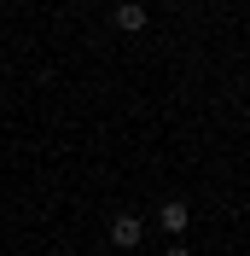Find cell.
Segmentation results:
<instances>
[{
    "label": "cell",
    "mask_w": 250,
    "mask_h": 256,
    "mask_svg": "<svg viewBox=\"0 0 250 256\" xmlns=\"http://www.w3.org/2000/svg\"><path fill=\"white\" fill-rule=\"evenodd\" d=\"M140 216H116V222H110V244H116V250H134V244H140Z\"/></svg>",
    "instance_id": "7a4b0ae2"
},
{
    "label": "cell",
    "mask_w": 250,
    "mask_h": 256,
    "mask_svg": "<svg viewBox=\"0 0 250 256\" xmlns=\"http://www.w3.org/2000/svg\"><path fill=\"white\" fill-rule=\"evenodd\" d=\"M157 222H163V233H174V239H180V233H186V222H192V210L180 204V198H163V210H157Z\"/></svg>",
    "instance_id": "6da1fadb"
},
{
    "label": "cell",
    "mask_w": 250,
    "mask_h": 256,
    "mask_svg": "<svg viewBox=\"0 0 250 256\" xmlns=\"http://www.w3.org/2000/svg\"><path fill=\"white\" fill-rule=\"evenodd\" d=\"M163 256H192V250H186V244H169V250H163Z\"/></svg>",
    "instance_id": "277c9868"
},
{
    "label": "cell",
    "mask_w": 250,
    "mask_h": 256,
    "mask_svg": "<svg viewBox=\"0 0 250 256\" xmlns=\"http://www.w3.org/2000/svg\"><path fill=\"white\" fill-rule=\"evenodd\" d=\"M110 24H116L122 35H140V30H146V6H134V0H128V6H116V18H110Z\"/></svg>",
    "instance_id": "3957f363"
},
{
    "label": "cell",
    "mask_w": 250,
    "mask_h": 256,
    "mask_svg": "<svg viewBox=\"0 0 250 256\" xmlns=\"http://www.w3.org/2000/svg\"><path fill=\"white\" fill-rule=\"evenodd\" d=\"M76 6H88V0H76Z\"/></svg>",
    "instance_id": "5b68a950"
}]
</instances>
